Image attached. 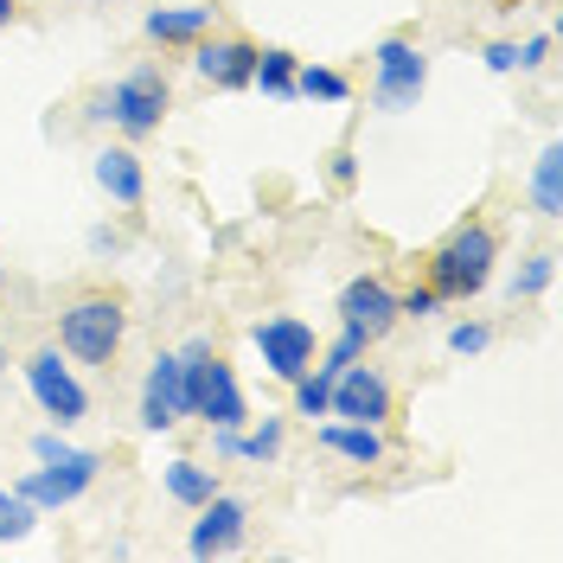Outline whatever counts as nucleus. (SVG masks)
I'll use <instances>...</instances> for the list:
<instances>
[{"mask_svg":"<svg viewBox=\"0 0 563 563\" xmlns=\"http://www.w3.org/2000/svg\"><path fill=\"white\" fill-rule=\"evenodd\" d=\"M0 372H7V346H0Z\"/></svg>","mask_w":563,"mask_h":563,"instance_id":"obj_31","label":"nucleus"},{"mask_svg":"<svg viewBox=\"0 0 563 563\" xmlns=\"http://www.w3.org/2000/svg\"><path fill=\"white\" fill-rule=\"evenodd\" d=\"M544 65H551V33H531L519 45V70H544Z\"/></svg>","mask_w":563,"mask_h":563,"instance_id":"obj_27","label":"nucleus"},{"mask_svg":"<svg viewBox=\"0 0 563 563\" xmlns=\"http://www.w3.org/2000/svg\"><path fill=\"white\" fill-rule=\"evenodd\" d=\"M256 352H263V365L276 372L282 385H295L308 365H314V327L301 314H269V320H256Z\"/></svg>","mask_w":563,"mask_h":563,"instance_id":"obj_7","label":"nucleus"},{"mask_svg":"<svg viewBox=\"0 0 563 563\" xmlns=\"http://www.w3.org/2000/svg\"><path fill=\"white\" fill-rule=\"evenodd\" d=\"M365 346H372V340H365L358 327H346V320H340V340L327 346V365H320V372H327V378H340V372H346L352 358H365Z\"/></svg>","mask_w":563,"mask_h":563,"instance_id":"obj_23","label":"nucleus"},{"mask_svg":"<svg viewBox=\"0 0 563 563\" xmlns=\"http://www.w3.org/2000/svg\"><path fill=\"white\" fill-rule=\"evenodd\" d=\"M26 385H33V404L52 417V429H70V422H84V410H90V397H84V385H77V372L65 365V346H38L26 365Z\"/></svg>","mask_w":563,"mask_h":563,"instance_id":"obj_4","label":"nucleus"},{"mask_svg":"<svg viewBox=\"0 0 563 563\" xmlns=\"http://www.w3.org/2000/svg\"><path fill=\"white\" fill-rule=\"evenodd\" d=\"M167 493H174L179 506H192V512H199L211 493H218V474L199 467V461H174V467H167Z\"/></svg>","mask_w":563,"mask_h":563,"instance_id":"obj_19","label":"nucleus"},{"mask_svg":"<svg viewBox=\"0 0 563 563\" xmlns=\"http://www.w3.org/2000/svg\"><path fill=\"white\" fill-rule=\"evenodd\" d=\"M320 449L372 467V461H385V435H378V422H327V429H320Z\"/></svg>","mask_w":563,"mask_h":563,"instance_id":"obj_16","label":"nucleus"},{"mask_svg":"<svg viewBox=\"0 0 563 563\" xmlns=\"http://www.w3.org/2000/svg\"><path fill=\"white\" fill-rule=\"evenodd\" d=\"M340 320L358 327V333L378 346L390 327H397V288H390L385 276H352L346 288H340Z\"/></svg>","mask_w":563,"mask_h":563,"instance_id":"obj_9","label":"nucleus"},{"mask_svg":"<svg viewBox=\"0 0 563 563\" xmlns=\"http://www.w3.org/2000/svg\"><path fill=\"white\" fill-rule=\"evenodd\" d=\"M122 340H129V308L115 295H77L58 314V346L84 365H115Z\"/></svg>","mask_w":563,"mask_h":563,"instance_id":"obj_3","label":"nucleus"},{"mask_svg":"<svg viewBox=\"0 0 563 563\" xmlns=\"http://www.w3.org/2000/svg\"><path fill=\"white\" fill-rule=\"evenodd\" d=\"M493 263H499V231H493L487 218L455 224L442 244L429 250V288H435V301H474L493 282Z\"/></svg>","mask_w":563,"mask_h":563,"instance_id":"obj_1","label":"nucleus"},{"mask_svg":"<svg viewBox=\"0 0 563 563\" xmlns=\"http://www.w3.org/2000/svg\"><path fill=\"white\" fill-rule=\"evenodd\" d=\"M97 122H115L129 141H147L167 122V70L161 65H135L129 77H115L103 97H90Z\"/></svg>","mask_w":563,"mask_h":563,"instance_id":"obj_2","label":"nucleus"},{"mask_svg":"<svg viewBox=\"0 0 563 563\" xmlns=\"http://www.w3.org/2000/svg\"><path fill=\"white\" fill-rule=\"evenodd\" d=\"M558 174H563V147H544V154H538V167H531V206H538V218H563Z\"/></svg>","mask_w":563,"mask_h":563,"instance_id":"obj_18","label":"nucleus"},{"mask_svg":"<svg viewBox=\"0 0 563 563\" xmlns=\"http://www.w3.org/2000/svg\"><path fill=\"white\" fill-rule=\"evenodd\" d=\"M97 186H103L115 206L141 211V199H147V167H141L135 147H103L97 154Z\"/></svg>","mask_w":563,"mask_h":563,"instance_id":"obj_14","label":"nucleus"},{"mask_svg":"<svg viewBox=\"0 0 563 563\" xmlns=\"http://www.w3.org/2000/svg\"><path fill=\"white\" fill-rule=\"evenodd\" d=\"M422 314H435V288L429 282L410 288V295H397V320H422Z\"/></svg>","mask_w":563,"mask_h":563,"instance_id":"obj_26","label":"nucleus"},{"mask_svg":"<svg viewBox=\"0 0 563 563\" xmlns=\"http://www.w3.org/2000/svg\"><path fill=\"white\" fill-rule=\"evenodd\" d=\"M244 499H231V493H211L206 506H199V526H192V558H224V551H238L244 544Z\"/></svg>","mask_w":563,"mask_h":563,"instance_id":"obj_13","label":"nucleus"},{"mask_svg":"<svg viewBox=\"0 0 563 563\" xmlns=\"http://www.w3.org/2000/svg\"><path fill=\"white\" fill-rule=\"evenodd\" d=\"M192 417H206L211 429H244V417H250L244 390H238V372H231L218 352L206 358V378H199V404H192Z\"/></svg>","mask_w":563,"mask_h":563,"instance_id":"obj_12","label":"nucleus"},{"mask_svg":"<svg viewBox=\"0 0 563 563\" xmlns=\"http://www.w3.org/2000/svg\"><path fill=\"white\" fill-rule=\"evenodd\" d=\"M487 70H499V77H506V70H519V45H512V38H493V45H487Z\"/></svg>","mask_w":563,"mask_h":563,"instance_id":"obj_28","label":"nucleus"},{"mask_svg":"<svg viewBox=\"0 0 563 563\" xmlns=\"http://www.w3.org/2000/svg\"><path fill=\"white\" fill-rule=\"evenodd\" d=\"M493 346V327H481V320H461L455 333H449V352H461V358H474V352Z\"/></svg>","mask_w":563,"mask_h":563,"instance_id":"obj_25","label":"nucleus"},{"mask_svg":"<svg viewBox=\"0 0 563 563\" xmlns=\"http://www.w3.org/2000/svg\"><path fill=\"white\" fill-rule=\"evenodd\" d=\"M90 250H97V256H103V250H122V238H115V231H90Z\"/></svg>","mask_w":563,"mask_h":563,"instance_id":"obj_29","label":"nucleus"},{"mask_svg":"<svg viewBox=\"0 0 563 563\" xmlns=\"http://www.w3.org/2000/svg\"><path fill=\"white\" fill-rule=\"evenodd\" d=\"M282 455V422L269 417L256 435H238V461H276Z\"/></svg>","mask_w":563,"mask_h":563,"instance_id":"obj_24","label":"nucleus"},{"mask_svg":"<svg viewBox=\"0 0 563 563\" xmlns=\"http://www.w3.org/2000/svg\"><path fill=\"white\" fill-rule=\"evenodd\" d=\"M295 52H282V45H269V52H256V77H250V90H263V97H276V103H288L295 97Z\"/></svg>","mask_w":563,"mask_h":563,"instance_id":"obj_17","label":"nucleus"},{"mask_svg":"<svg viewBox=\"0 0 563 563\" xmlns=\"http://www.w3.org/2000/svg\"><path fill=\"white\" fill-rule=\"evenodd\" d=\"M7 20H13V0H0V26H7Z\"/></svg>","mask_w":563,"mask_h":563,"instance_id":"obj_30","label":"nucleus"},{"mask_svg":"<svg viewBox=\"0 0 563 563\" xmlns=\"http://www.w3.org/2000/svg\"><path fill=\"white\" fill-rule=\"evenodd\" d=\"M206 33H211V7H154L147 13L154 45H199Z\"/></svg>","mask_w":563,"mask_h":563,"instance_id":"obj_15","label":"nucleus"},{"mask_svg":"<svg viewBox=\"0 0 563 563\" xmlns=\"http://www.w3.org/2000/svg\"><path fill=\"white\" fill-rule=\"evenodd\" d=\"M97 467H103L97 449H77V455H65V461H38L33 474H20V481H13V493H26L38 512H58V506H70L77 493L97 481Z\"/></svg>","mask_w":563,"mask_h":563,"instance_id":"obj_6","label":"nucleus"},{"mask_svg":"<svg viewBox=\"0 0 563 563\" xmlns=\"http://www.w3.org/2000/svg\"><path fill=\"white\" fill-rule=\"evenodd\" d=\"M38 526V506L26 499V493L0 487V544H13V538H26V531Z\"/></svg>","mask_w":563,"mask_h":563,"instance_id":"obj_21","label":"nucleus"},{"mask_svg":"<svg viewBox=\"0 0 563 563\" xmlns=\"http://www.w3.org/2000/svg\"><path fill=\"white\" fill-rule=\"evenodd\" d=\"M295 97H314V103H346L352 84L340 77V70H327V65H295Z\"/></svg>","mask_w":563,"mask_h":563,"instance_id":"obj_20","label":"nucleus"},{"mask_svg":"<svg viewBox=\"0 0 563 563\" xmlns=\"http://www.w3.org/2000/svg\"><path fill=\"white\" fill-rule=\"evenodd\" d=\"M141 429H174L186 417V390H179V352H161L154 365H147V378H141Z\"/></svg>","mask_w":563,"mask_h":563,"instance_id":"obj_11","label":"nucleus"},{"mask_svg":"<svg viewBox=\"0 0 563 563\" xmlns=\"http://www.w3.org/2000/svg\"><path fill=\"white\" fill-rule=\"evenodd\" d=\"M422 84H429V58H422L417 45L404 33H390L378 45V70H372V103L390 109V115H404V109L422 103Z\"/></svg>","mask_w":563,"mask_h":563,"instance_id":"obj_5","label":"nucleus"},{"mask_svg":"<svg viewBox=\"0 0 563 563\" xmlns=\"http://www.w3.org/2000/svg\"><path fill=\"white\" fill-rule=\"evenodd\" d=\"M327 417H340V422H385L390 417V378L378 372V365H358V358H352L346 372L333 378V390H327Z\"/></svg>","mask_w":563,"mask_h":563,"instance_id":"obj_8","label":"nucleus"},{"mask_svg":"<svg viewBox=\"0 0 563 563\" xmlns=\"http://www.w3.org/2000/svg\"><path fill=\"white\" fill-rule=\"evenodd\" d=\"M256 52L263 45H250V38H199L192 45V65L206 77L211 90H250V77H256Z\"/></svg>","mask_w":563,"mask_h":563,"instance_id":"obj_10","label":"nucleus"},{"mask_svg":"<svg viewBox=\"0 0 563 563\" xmlns=\"http://www.w3.org/2000/svg\"><path fill=\"white\" fill-rule=\"evenodd\" d=\"M551 282H558V256H551V250H544V256H526L519 276H512V301H538Z\"/></svg>","mask_w":563,"mask_h":563,"instance_id":"obj_22","label":"nucleus"}]
</instances>
